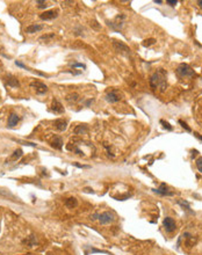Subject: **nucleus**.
<instances>
[{"label": "nucleus", "mask_w": 202, "mask_h": 255, "mask_svg": "<svg viewBox=\"0 0 202 255\" xmlns=\"http://www.w3.org/2000/svg\"><path fill=\"white\" fill-rule=\"evenodd\" d=\"M155 42H156L155 38H149V40H145V41L143 42V45L144 46H150L151 44H155Z\"/></svg>", "instance_id": "obj_22"}, {"label": "nucleus", "mask_w": 202, "mask_h": 255, "mask_svg": "<svg viewBox=\"0 0 202 255\" xmlns=\"http://www.w3.org/2000/svg\"><path fill=\"white\" fill-rule=\"evenodd\" d=\"M72 67H83V68H86V65H85V64H81V63H73V64H72Z\"/></svg>", "instance_id": "obj_28"}, {"label": "nucleus", "mask_w": 202, "mask_h": 255, "mask_svg": "<svg viewBox=\"0 0 202 255\" xmlns=\"http://www.w3.org/2000/svg\"><path fill=\"white\" fill-rule=\"evenodd\" d=\"M196 167H198V169L202 173V158H199V159L196 160Z\"/></svg>", "instance_id": "obj_24"}, {"label": "nucleus", "mask_w": 202, "mask_h": 255, "mask_svg": "<svg viewBox=\"0 0 202 255\" xmlns=\"http://www.w3.org/2000/svg\"><path fill=\"white\" fill-rule=\"evenodd\" d=\"M30 88H33L34 91L36 92L37 94H44L48 92V86L44 85L41 81H33L30 82Z\"/></svg>", "instance_id": "obj_5"}, {"label": "nucleus", "mask_w": 202, "mask_h": 255, "mask_svg": "<svg viewBox=\"0 0 202 255\" xmlns=\"http://www.w3.org/2000/svg\"><path fill=\"white\" fill-rule=\"evenodd\" d=\"M155 192H157V194H159V195L161 196H173L174 195V192L173 191H170V189H169V187L166 186V184H161L160 187L158 188V189H155Z\"/></svg>", "instance_id": "obj_9"}, {"label": "nucleus", "mask_w": 202, "mask_h": 255, "mask_svg": "<svg viewBox=\"0 0 202 255\" xmlns=\"http://www.w3.org/2000/svg\"><path fill=\"white\" fill-rule=\"evenodd\" d=\"M166 77L167 73L165 72V70L159 68L158 71L153 73L150 78V86L153 89H159V91H165L166 88Z\"/></svg>", "instance_id": "obj_1"}, {"label": "nucleus", "mask_w": 202, "mask_h": 255, "mask_svg": "<svg viewBox=\"0 0 202 255\" xmlns=\"http://www.w3.org/2000/svg\"><path fill=\"white\" fill-rule=\"evenodd\" d=\"M52 37H55L54 34H51V35H43L42 37H40V41L41 40H49V38H52Z\"/></svg>", "instance_id": "obj_29"}, {"label": "nucleus", "mask_w": 202, "mask_h": 255, "mask_svg": "<svg viewBox=\"0 0 202 255\" xmlns=\"http://www.w3.org/2000/svg\"><path fill=\"white\" fill-rule=\"evenodd\" d=\"M55 127L57 130L64 131V130H66V127H68V123H66V121H64V119H56Z\"/></svg>", "instance_id": "obj_14"}, {"label": "nucleus", "mask_w": 202, "mask_h": 255, "mask_svg": "<svg viewBox=\"0 0 202 255\" xmlns=\"http://www.w3.org/2000/svg\"><path fill=\"white\" fill-rule=\"evenodd\" d=\"M194 136L196 137V138H199V139H200V140H201V141H202V137H201V136H200V135H199L198 132H194Z\"/></svg>", "instance_id": "obj_31"}, {"label": "nucleus", "mask_w": 202, "mask_h": 255, "mask_svg": "<svg viewBox=\"0 0 202 255\" xmlns=\"http://www.w3.org/2000/svg\"><path fill=\"white\" fill-rule=\"evenodd\" d=\"M66 100L68 101H71V100L77 101L78 100V95H77V94H71V95H69L68 97H66Z\"/></svg>", "instance_id": "obj_25"}, {"label": "nucleus", "mask_w": 202, "mask_h": 255, "mask_svg": "<svg viewBox=\"0 0 202 255\" xmlns=\"http://www.w3.org/2000/svg\"><path fill=\"white\" fill-rule=\"evenodd\" d=\"M74 133L76 135H85V133H87L88 129L86 125H83V124H80V125H78L77 127H74Z\"/></svg>", "instance_id": "obj_16"}, {"label": "nucleus", "mask_w": 202, "mask_h": 255, "mask_svg": "<svg viewBox=\"0 0 202 255\" xmlns=\"http://www.w3.org/2000/svg\"><path fill=\"white\" fill-rule=\"evenodd\" d=\"M69 73H72V74H80V72H74V71H68Z\"/></svg>", "instance_id": "obj_32"}, {"label": "nucleus", "mask_w": 202, "mask_h": 255, "mask_svg": "<svg viewBox=\"0 0 202 255\" xmlns=\"http://www.w3.org/2000/svg\"><path fill=\"white\" fill-rule=\"evenodd\" d=\"M51 145H52V147L57 149V150H60V149L63 147V140H62V138H60V137H55V139H54Z\"/></svg>", "instance_id": "obj_18"}, {"label": "nucleus", "mask_w": 202, "mask_h": 255, "mask_svg": "<svg viewBox=\"0 0 202 255\" xmlns=\"http://www.w3.org/2000/svg\"><path fill=\"white\" fill-rule=\"evenodd\" d=\"M19 121H20V117H19L16 114L12 113L8 117V127H15V125L19 123Z\"/></svg>", "instance_id": "obj_13"}, {"label": "nucleus", "mask_w": 202, "mask_h": 255, "mask_svg": "<svg viewBox=\"0 0 202 255\" xmlns=\"http://www.w3.org/2000/svg\"><path fill=\"white\" fill-rule=\"evenodd\" d=\"M166 4L170 5L171 7H174L175 5L178 4V1H177V0H166Z\"/></svg>", "instance_id": "obj_27"}, {"label": "nucleus", "mask_w": 202, "mask_h": 255, "mask_svg": "<svg viewBox=\"0 0 202 255\" xmlns=\"http://www.w3.org/2000/svg\"><path fill=\"white\" fill-rule=\"evenodd\" d=\"M121 99H122V94L117 89H112V91L106 94V101H108L109 103L119 102Z\"/></svg>", "instance_id": "obj_4"}, {"label": "nucleus", "mask_w": 202, "mask_h": 255, "mask_svg": "<svg viewBox=\"0 0 202 255\" xmlns=\"http://www.w3.org/2000/svg\"><path fill=\"white\" fill-rule=\"evenodd\" d=\"M198 5H199V6H200V7H201V8H202V0H200V1H198Z\"/></svg>", "instance_id": "obj_33"}, {"label": "nucleus", "mask_w": 202, "mask_h": 255, "mask_svg": "<svg viewBox=\"0 0 202 255\" xmlns=\"http://www.w3.org/2000/svg\"><path fill=\"white\" fill-rule=\"evenodd\" d=\"M21 157H22V150H21V149H18V150L14 151V153L12 154V157H11V160L15 161V160L20 159Z\"/></svg>", "instance_id": "obj_20"}, {"label": "nucleus", "mask_w": 202, "mask_h": 255, "mask_svg": "<svg viewBox=\"0 0 202 255\" xmlns=\"http://www.w3.org/2000/svg\"><path fill=\"white\" fill-rule=\"evenodd\" d=\"M23 242H24V244H27V245H29V246H35V245H36V241H35V238H34V236H30V237L28 238V239H26Z\"/></svg>", "instance_id": "obj_21"}, {"label": "nucleus", "mask_w": 202, "mask_h": 255, "mask_svg": "<svg viewBox=\"0 0 202 255\" xmlns=\"http://www.w3.org/2000/svg\"><path fill=\"white\" fill-rule=\"evenodd\" d=\"M43 27H44L43 24H30V26H28L26 28V32L27 34H34V32H41Z\"/></svg>", "instance_id": "obj_11"}, {"label": "nucleus", "mask_w": 202, "mask_h": 255, "mask_svg": "<svg viewBox=\"0 0 202 255\" xmlns=\"http://www.w3.org/2000/svg\"><path fill=\"white\" fill-rule=\"evenodd\" d=\"M93 219H99V223L102 224V225H106V224H109L112 223V222H114V214H112V212H108V211H106V212H102V214H93L92 216Z\"/></svg>", "instance_id": "obj_3"}, {"label": "nucleus", "mask_w": 202, "mask_h": 255, "mask_svg": "<svg viewBox=\"0 0 202 255\" xmlns=\"http://www.w3.org/2000/svg\"><path fill=\"white\" fill-rule=\"evenodd\" d=\"M57 16H58V11H57V9L46 11V12H43V13L40 15V18H41L42 20H46V21H48V20H54V19H56Z\"/></svg>", "instance_id": "obj_7"}, {"label": "nucleus", "mask_w": 202, "mask_h": 255, "mask_svg": "<svg viewBox=\"0 0 202 255\" xmlns=\"http://www.w3.org/2000/svg\"><path fill=\"white\" fill-rule=\"evenodd\" d=\"M179 124H181V127H184V129H186V131H188V132L192 131V130H191V127H189L188 125H187V123H185L184 121H181V119H180V121H179Z\"/></svg>", "instance_id": "obj_23"}, {"label": "nucleus", "mask_w": 202, "mask_h": 255, "mask_svg": "<svg viewBox=\"0 0 202 255\" xmlns=\"http://www.w3.org/2000/svg\"><path fill=\"white\" fill-rule=\"evenodd\" d=\"M7 84H8V86L13 87V88H18V87L20 86L19 80L14 77V76H12V74H9L8 77H7Z\"/></svg>", "instance_id": "obj_12"}, {"label": "nucleus", "mask_w": 202, "mask_h": 255, "mask_svg": "<svg viewBox=\"0 0 202 255\" xmlns=\"http://www.w3.org/2000/svg\"><path fill=\"white\" fill-rule=\"evenodd\" d=\"M15 65H16V66H19V67H21V68H24V70H28V68H27V66H26V65H23L22 63H20V62H18V60L15 62Z\"/></svg>", "instance_id": "obj_30"}, {"label": "nucleus", "mask_w": 202, "mask_h": 255, "mask_svg": "<svg viewBox=\"0 0 202 255\" xmlns=\"http://www.w3.org/2000/svg\"><path fill=\"white\" fill-rule=\"evenodd\" d=\"M113 45H114L115 50H116V51H119V52H121V54L130 55V49H129V48L125 45V44H123L122 42L114 41V42H113Z\"/></svg>", "instance_id": "obj_8"}, {"label": "nucleus", "mask_w": 202, "mask_h": 255, "mask_svg": "<svg viewBox=\"0 0 202 255\" xmlns=\"http://www.w3.org/2000/svg\"><path fill=\"white\" fill-rule=\"evenodd\" d=\"M163 225H164V228L166 230V232H173L175 230V227H177V225H175V222L173 218H171V217H166L165 219H164V222H163Z\"/></svg>", "instance_id": "obj_6"}, {"label": "nucleus", "mask_w": 202, "mask_h": 255, "mask_svg": "<svg viewBox=\"0 0 202 255\" xmlns=\"http://www.w3.org/2000/svg\"><path fill=\"white\" fill-rule=\"evenodd\" d=\"M178 204L180 205V206H182L184 208V210H186V211H188V212H191V214H193V211L191 210V206H189V203L187 202V201H182L180 200L178 201Z\"/></svg>", "instance_id": "obj_19"}, {"label": "nucleus", "mask_w": 202, "mask_h": 255, "mask_svg": "<svg viewBox=\"0 0 202 255\" xmlns=\"http://www.w3.org/2000/svg\"><path fill=\"white\" fill-rule=\"evenodd\" d=\"M51 110L55 114H63L64 113V107H63V105L58 100H54L52 103H51Z\"/></svg>", "instance_id": "obj_10"}, {"label": "nucleus", "mask_w": 202, "mask_h": 255, "mask_svg": "<svg viewBox=\"0 0 202 255\" xmlns=\"http://www.w3.org/2000/svg\"><path fill=\"white\" fill-rule=\"evenodd\" d=\"M182 237L185 238V245H186V246H192L194 242H195L194 237L192 234H189V233H184Z\"/></svg>", "instance_id": "obj_15"}, {"label": "nucleus", "mask_w": 202, "mask_h": 255, "mask_svg": "<svg viewBox=\"0 0 202 255\" xmlns=\"http://www.w3.org/2000/svg\"><path fill=\"white\" fill-rule=\"evenodd\" d=\"M160 123L163 124V125H164V127H166L167 130H170V131H172V130H173V127H171V125L167 123V122H165V121H160Z\"/></svg>", "instance_id": "obj_26"}, {"label": "nucleus", "mask_w": 202, "mask_h": 255, "mask_svg": "<svg viewBox=\"0 0 202 255\" xmlns=\"http://www.w3.org/2000/svg\"><path fill=\"white\" fill-rule=\"evenodd\" d=\"M155 2H156V4H161V2H163V1H161V0H156V1H155Z\"/></svg>", "instance_id": "obj_34"}, {"label": "nucleus", "mask_w": 202, "mask_h": 255, "mask_svg": "<svg viewBox=\"0 0 202 255\" xmlns=\"http://www.w3.org/2000/svg\"><path fill=\"white\" fill-rule=\"evenodd\" d=\"M175 71H177V74L180 77H193L195 74L193 68L187 64H180Z\"/></svg>", "instance_id": "obj_2"}, {"label": "nucleus", "mask_w": 202, "mask_h": 255, "mask_svg": "<svg viewBox=\"0 0 202 255\" xmlns=\"http://www.w3.org/2000/svg\"><path fill=\"white\" fill-rule=\"evenodd\" d=\"M65 205H66L68 208H70V209H73V208H76V206L78 205L77 198H74V197H70V198H68V200L65 201Z\"/></svg>", "instance_id": "obj_17"}]
</instances>
